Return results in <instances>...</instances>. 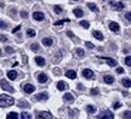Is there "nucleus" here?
Wrapping results in <instances>:
<instances>
[{
	"instance_id": "nucleus-24",
	"label": "nucleus",
	"mask_w": 131,
	"mask_h": 119,
	"mask_svg": "<svg viewBox=\"0 0 131 119\" xmlns=\"http://www.w3.org/2000/svg\"><path fill=\"white\" fill-rule=\"evenodd\" d=\"M30 49H32V51L37 52V51H39V50H40V46H39L38 44H32V45H30Z\"/></svg>"
},
{
	"instance_id": "nucleus-25",
	"label": "nucleus",
	"mask_w": 131,
	"mask_h": 119,
	"mask_svg": "<svg viewBox=\"0 0 131 119\" xmlns=\"http://www.w3.org/2000/svg\"><path fill=\"white\" fill-rule=\"evenodd\" d=\"M86 111H88L89 113H95V112H96V108H95L94 106L89 105V106H86Z\"/></svg>"
},
{
	"instance_id": "nucleus-5",
	"label": "nucleus",
	"mask_w": 131,
	"mask_h": 119,
	"mask_svg": "<svg viewBox=\"0 0 131 119\" xmlns=\"http://www.w3.org/2000/svg\"><path fill=\"white\" fill-rule=\"evenodd\" d=\"M100 118H102V119H113L114 118V115H113V113L111 112V111H103L102 113L100 114Z\"/></svg>"
},
{
	"instance_id": "nucleus-12",
	"label": "nucleus",
	"mask_w": 131,
	"mask_h": 119,
	"mask_svg": "<svg viewBox=\"0 0 131 119\" xmlns=\"http://www.w3.org/2000/svg\"><path fill=\"white\" fill-rule=\"evenodd\" d=\"M67 88H68V85L66 84L64 81H58V83H57V89L60 91H64Z\"/></svg>"
},
{
	"instance_id": "nucleus-11",
	"label": "nucleus",
	"mask_w": 131,
	"mask_h": 119,
	"mask_svg": "<svg viewBox=\"0 0 131 119\" xmlns=\"http://www.w3.org/2000/svg\"><path fill=\"white\" fill-rule=\"evenodd\" d=\"M33 17H34L35 21H42V19H44V14L38 11V12H34V14H33Z\"/></svg>"
},
{
	"instance_id": "nucleus-34",
	"label": "nucleus",
	"mask_w": 131,
	"mask_h": 119,
	"mask_svg": "<svg viewBox=\"0 0 131 119\" xmlns=\"http://www.w3.org/2000/svg\"><path fill=\"white\" fill-rule=\"evenodd\" d=\"M5 50H6V52H7V53H15V50L11 48V46H6V48H5Z\"/></svg>"
},
{
	"instance_id": "nucleus-28",
	"label": "nucleus",
	"mask_w": 131,
	"mask_h": 119,
	"mask_svg": "<svg viewBox=\"0 0 131 119\" xmlns=\"http://www.w3.org/2000/svg\"><path fill=\"white\" fill-rule=\"evenodd\" d=\"M70 19L68 18H66V19H61V21H57V22H55V26H61V24L66 23V22H69Z\"/></svg>"
},
{
	"instance_id": "nucleus-10",
	"label": "nucleus",
	"mask_w": 131,
	"mask_h": 119,
	"mask_svg": "<svg viewBox=\"0 0 131 119\" xmlns=\"http://www.w3.org/2000/svg\"><path fill=\"white\" fill-rule=\"evenodd\" d=\"M109 29L113 30V32H119L120 27H119V24L115 23V22H111V23H109Z\"/></svg>"
},
{
	"instance_id": "nucleus-21",
	"label": "nucleus",
	"mask_w": 131,
	"mask_h": 119,
	"mask_svg": "<svg viewBox=\"0 0 131 119\" xmlns=\"http://www.w3.org/2000/svg\"><path fill=\"white\" fill-rule=\"evenodd\" d=\"M6 119H18V114L16 112H11V113L7 114V118Z\"/></svg>"
},
{
	"instance_id": "nucleus-40",
	"label": "nucleus",
	"mask_w": 131,
	"mask_h": 119,
	"mask_svg": "<svg viewBox=\"0 0 131 119\" xmlns=\"http://www.w3.org/2000/svg\"><path fill=\"white\" fill-rule=\"evenodd\" d=\"M19 29H21V26H17V27H15L14 28V30H12V33H17Z\"/></svg>"
},
{
	"instance_id": "nucleus-37",
	"label": "nucleus",
	"mask_w": 131,
	"mask_h": 119,
	"mask_svg": "<svg viewBox=\"0 0 131 119\" xmlns=\"http://www.w3.org/2000/svg\"><path fill=\"white\" fill-rule=\"evenodd\" d=\"M125 63H126L127 66H131V57L130 56H127V57L125 58Z\"/></svg>"
},
{
	"instance_id": "nucleus-45",
	"label": "nucleus",
	"mask_w": 131,
	"mask_h": 119,
	"mask_svg": "<svg viewBox=\"0 0 131 119\" xmlns=\"http://www.w3.org/2000/svg\"><path fill=\"white\" fill-rule=\"evenodd\" d=\"M120 103H119V102H117V103H114V108H119V107H120Z\"/></svg>"
},
{
	"instance_id": "nucleus-20",
	"label": "nucleus",
	"mask_w": 131,
	"mask_h": 119,
	"mask_svg": "<svg viewBox=\"0 0 131 119\" xmlns=\"http://www.w3.org/2000/svg\"><path fill=\"white\" fill-rule=\"evenodd\" d=\"M103 79H104V81H106L107 84H112L113 81H114V78H113L112 75H104Z\"/></svg>"
},
{
	"instance_id": "nucleus-2",
	"label": "nucleus",
	"mask_w": 131,
	"mask_h": 119,
	"mask_svg": "<svg viewBox=\"0 0 131 119\" xmlns=\"http://www.w3.org/2000/svg\"><path fill=\"white\" fill-rule=\"evenodd\" d=\"M0 85H1V88H3V90H6V91H9V92H12V94L15 92V89L10 85V84L5 80V79H3V80L0 81Z\"/></svg>"
},
{
	"instance_id": "nucleus-48",
	"label": "nucleus",
	"mask_w": 131,
	"mask_h": 119,
	"mask_svg": "<svg viewBox=\"0 0 131 119\" xmlns=\"http://www.w3.org/2000/svg\"><path fill=\"white\" fill-rule=\"evenodd\" d=\"M0 56H1V50H0Z\"/></svg>"
},
{
	"instance_id": "nucleus-26",
	"label": "nucleus",
	"mask_w": 131,
	"mask_h": 119,
	"mask_svg": "<svg viewBox=\"0 0 131 119\" xmlns=\"http://www.w3.org/2000/svg\"><path fill=\"white\" fill-rule=\"evenodd\" d=\"M123 85H124V86H126V88H130V85H131L130 79H129V78H125V79L123 80Z\"/></svg>"
},
{
	"instance_id": "nucleus-16",
	"label": "nucleus",
	"mask_w": 131,
	"mask_h": 119,
	"mask_svg": "<svg viewBox=\"0 0 131 119\" xmlns=\"http://www.w3.org/2000/svg\"><path fill=\"white\" fill-rule=\"evenodd\" d=\"M103 60H106V61L108 62V64H109V66H112V67H115L117 66V60H113V58H111V57H104L103 58Z\"/></svg>"
},
{
	"instance_id": "nucleus-44",
	"label": "nucleus",
	"mask_w": 131,
	"mask_h": 119,
	"mask_svg": "<svg viewBox=\"0 0 131 119\" xmlns=\"http://www.w3.org/2000/svg\"><path fill=\"white\" fill-rule=\"evenodd\" d=\"M86 46H88V48H90V49H94V44H91V43H89V41H88V43H86Z\"/></svg>"
},
{
	"instance_id": "nucleus-6",
	"label": "nucleus",
	"mask_w": 131,
	"mask_h": 119,
	"mask_svg": "<svg viewBox=\"0 0 131 119\" xmlns=\"http://www.w3.org/2000/svg\"><path fill=\"white\" fill-rule=\"evenodd\" d=\"M23 90L26 94H32V92H34L35 88H34V85H32V84H26V85L23 86Z\"/></svg>"
},
{
	"instance_id": "nucleus-14",
	"label": "nucleus",
	"mask_w": 131,
	"mask_h": 119,
	"mask_svg": "<svg viewBox=\"0 0 131 119\" xmlns=\"http://www.w3.org/2000/svg\"><path fill=\"white\" fill-rule=\"evenodd\" d=\"M47 99V94L46 92H41V94H38L37 96H35V100L38 101H44Z\"/></svg>"
},
{
	"instance_id": "nucleus-8",
	"label": "nucleus",
	"mask_w": 131,
	"mask_h": 119,
	"mask_svg": "<svg viewBox=\"0 0 131 119\" xmlns=\"http://www.w3.org/2000/svg\"><path fill=\"white\" fill-rule=\"evenodd\" d=\"M66 77H68L69 79H75L77 78V72L73 71V69H69V71L66 72Z\"/></svg>"
},
{
	"instance_id": "nucleus-36",
	"label": "nucleus",
	"mask_w": 131,
	"mask_h": 119,
	"mask_svg": "<svg viewBox=\"0 0 131 119\" xmlns=\"http://www.w3.org/2000/svg\"><path fill=\"white\" fill-rule=\"evenodd\" d=\"M124 118H125V119H131V113H130V111H126V112L124 113Z\"/></svg>"
},
{
	"instance_id": "nucleus-31",
	"label": "nucleus",
	"mask_w": 131,
	"mask_h": 119,
	"mask_svg": "<svg viewBox=\"0 0 131 119\" xmlns=\"http://www.w3.org/2000/svg\"><path fill=\"white\" fill-rule=\"evenodd\" d=\"M21 119H30V114L27 113V112H23V113L21 114Z\"/></svg>"
},
{
	"instance_id": "nucleus-17",
	"label": "nucleus",
	"mask_w": 131,
	"mask_h": 119,
	"mask_svg": "<svg viewBox=\"0 0 131 119\" xmlns=\"http://www.w3.org/2000/svg\"><path fill=\"white\" fill-rule=\"evenodd\" d=\"M35 62H37L38 66H44V64H45V60H44V57H41V56L35 57Z\"/></svg>"
},
{
	"instance_id": "nucleus-4",
	"label": "nucleus",
	"mask_w": 131,
	"mask_h": 119,
	"mask_svg": "<svg viewBox=\"0 0 131 119\" xmlns=\"http://www.w3.org/2000/svg\"><path fill=\"white\" fill-rule=\"evenodd\" d=\"M37 119H52L50 112H39L37 113Z\"/></svg>"
},
{
	"instance_id": "nucleus-1",
	"label": "nucleus",
	"mask_w": 131,
	"mask_h": 119,
	"mask_svg": "<svg viewBox=\"0 0 131 119\" xmlns=\"http://www.w3.org/2000/svg\"><path fill=\"white\" fill-rule=\"evenodd\" d=\"M15 103L14 97L9 95H0V107H9Z\"/></svg>"
},
{
	"instance_id": "nucleus-47",
	"label": "nucleus",
	"mask_w": 131,
	"mask_h": 119,
	"mask_svg": "<svg viewBox=\"0 0 131 119\" xmlns=\"http://www.w3.org/2000/svg\"><path fill=\"white\" fill-rule=\"evenodd\" d=\"M78 88H79V89H80V90H83V89H84V86H83V85H81V84H79V85H78Z\"/></svg>"
},
{
	"instance_id": "nucleus-22",
	"label": "nucleus",
	"mask_w": 131,
	"mask_h": 119,
	"mask_svg": "<svg viewBox=\"0 0 131 119\" xmlns=\"http://www.w3.org/2000/svg\"><path fill=\"white\" fill-rule=\"evenodd\" d=\"M74 15L77 16V17H83L84 12H83V10L81 9H75L74 10Z\"/></svg>"
},
{
	"instance_id": "nucleus-9",
	"label": "nucleus",
	"mask_w": 131,
	"mask_h": 119,
	"mask_svg": "<svg viewBox=\"0 0 131 119\" xmlns=\"http://www.w3.org/2000/svg\"><path fill=\"white\" fill-rule=\"evenodd\" d=\"M37 78H38V81L39 83H46L47 81V77L44 74V73H39L37 74Z\"/></svg>"
},
{
	"instance_id": "nucleus-38",
	"label": "nucleus",
	"mask_w": 131,
	"mask_h": 119,
	"mask_svg": "<svg viewBox=\"0 0 131 119\" xmlns=\"http://www.w3.org/2000/svg\"><path fill=\"white\" fill-rule=\"evenodd\" d=\"M6 40H7V38H6V35H3V34H1V35H0V41H3V43H5Z\"/></svg>"
},
{
	"instance_id": "nucleus-42",
	"label": "nucleus",
	"mask_w": 131,
	"mask_h": 119,
	"mask_svg": "<svg viewBox=\"0 0 131 119\" xmlns=\"http://www.w3.org/2000/svg\"><path fill=\"white\" fill-rule=\"evenodd\" d=\"M97 94H98L97 89H92V90H91V95H97Z\"/></svg>"
},
{
	"instance_id": "nucleus-35",
	"label": "nucleus",
	"mask_w": 131,
	"mask_h": 119,
	"mask_svg": "<svg viewBox=\"0 0 131 119\" xmlns=\"http://www.w3.org/2000/svg\"><path fill=\"white\" fill-rule=\"evenodd\" d=\"M53 10H55V12H56V14H61L62 12V7L61 6H55V7H53Z\"/></svg>"
},
{
	"instance_id": "nucleus-33",
	"label": "nucleus",
	"mask_w": 131,
	"mask_h": 119,
	"mask_svg": "<svg viewBox=\"0 0 131 119\" xmlns=\"http://www.w3.org/2000/svg\"><path fill=\"white\" fill-rule=\"evenodd\" d=\"M0 28H1V29H6V28H7V23L0 19Z\"/></svg>"
},
{
	"instance_id": "nucleus-7",
	"label": "nucleus",
	"mask_w": 131,
	"mask_h": 119,
	"mask_svg": "<svg viewBox=\"0 0 131 119\" xmlns=\"http://www.w3.org/2000/svg\"><path fill=\"white\" fill-rule=\"evenodd\" d=\"M83 75H84L86 79H90V78L94 77V72L91 71V69H84V71H83Z\"/></svg>"
},
{
	"instance_id": "nucleus-15",
	"label": "nucleus",
	"mask_w": 131,
	"mask_h": 119,
	"mask_svg": "<svg viewBox=\"0 0 131 119\" xmlns=\"http://www.w3.org/2000/svg\"><path fill=\"white\" fill-rule=\"evenodd\" d=\"M42 44H44V46H51L53 44V40L51 38H44L42 39Z\"/></svg>"
},
{
	"instance_id": "nucleus-46",
	"label": "nucleus",
	"mask_w": 131,
	"mask_h": 119,
	"mask_svg": "<svg viewBox=\"0 0 131 119\" xmlns=\"http://www.w3.org/2000/svg\"><path fill=\"white\" fill-rule=\"evenodd\" d=\"M67 34H68V37H70V38H73V37H74V34L72 33V32H68Z\"/></svg>"
},
{
	"instance_id": "nucleus-39",
	"label": "nucleus",
	"mask_w": 131,
	"mask_h": 119,
	"mask_svg": "<svg viewBox=\"0 0 131 119\" xmlns=\"http://www.w3.org/2000/svg\"><path fill=\"white\" fill-rule=\"evenodd\" d=\"M21 16H22L23 18H27V17H28V14H27L26 11H21Z\"/></svg>"
},
{
	"instance_id": "nucleus-41",
	"label": "nucleus",
	"mask_w": 131,
	"mask_h": 119,
	"mask_svg": "<svg viewBox=\"0 0 131 119\" xmlns=\"http://www.w3.org/2000/svg\"><path fill=\"white\" fill-rule=\"evenodd\" d=\"M125 17H126L127 21H131V14L130 12H126V14H125Z\"/></svg>"
},
{
	"instance_id": "nucleus-30",
	"label": "nucleus",
	"mask_w": 131,
	"mask_h": 119,
	"mask_svg": "<svg viewBox=\"0 0 131 119\" xmlns=\"http://www.w3.org/2000/svg\"><path fill=\"white\" fill-rule=\"evenodd\" d=\"M80 26H81V27H84V28H89L90 23L88 22V21H80Z\"/></svg>"
},
{
	"instance_id": "nucleus-32",
	"label": "nucleus",
	"mask_w": 131,
	"mask_h": 119,
	"mask_svg": "<svg viewBox=\"0 0 131 119\" xmlns=\"http://www.w3.org/2000/svg\"><path fill=\"white\" fill-rule=\"evenodd\" d=\"M77 55H78V56H80V57H83V56H84L85 55V52H84V50H83V49H77Z\"/></svg>"
},
{
	"instance_id": "nucleus-43",
	"label": "nucleus",
	"mask_w": 131,
	"mask_h": 119,
	"mask_svg": "<svg viewBox=\"0 0 131 119\" xmlns=\"http://www.w3.org/2000/svg\"><path fill=\"white\" fill-rule=\"evenodd\" d=\"M117 72L119 73V74H122L123 72H124V69H123L122 67H118V68H117Z\"/></svg>"
},
{
	"instance_id": "nucleus-18",
	"label": "nucleus",
	"mask_w": 131,
	"mask_h": 119,
	"mask_svg": "<svg viewBox=\"0 0 131 119\" xmlns=\"http://www.w3.org/2000/svg\"><path fill=\"white\" fill-rule=\"evenodd\" d=\"M63 99H64V101H67V102H73V101H74V97H73L72 94H66V95L63 96Z\"/></svg>"
},
{
	"instance_id": "nucleus-29",
	"label": "nucleus",
	"mask_w": 131,
	"mask_h": 119,
	"mask_svg": "<svg viewBox=\"0 0 131 119\" xmlns=\"http://www.w3.org/2000/svg\"><path fill=\"white\" fill-rule=\"evenodd\" d=\"M27 35L30 37V38L35 37V30H34V29H28V30H27Z\"/></svg>"
},
{
	"instance_id": "nucleus-27",
	"label": "nucleus",
	"mask_w": 131,
	"mask_h": 119,
	"mask_svg": "<svg viewBox=\"0 0 131 119\" xmlns=\"http://www.w3.org/2000/svg\"><path fill=\"white\" fill-rule=\"evenodd\" d=\"M88 6H89V7H90L91 10H92V11H95V12H97V11H98L97 6H96L95 4H92V3H89V4H88Z\"/></svg>"
},
{
	"instance_id": "nucleus-19",
	"label": "nucleus",
	"mask_w": 131,
	"mask_h": 119,
	"mask_svg": "<svg viewBox=\"0 0 131 119\" xmlns=\"http://www.w3.org/2000/svg\"><path fill=\"white\" fill-rule=\"evenodd\" d=\"M92 34H94V37L97 39V40H103V35H102V33H101V32H98V30H95Z\"/></svg>"
},
{
	"instance_id": "nucleus-23",
	"label": "nucleus",
	"mask_w": 131,
	"mask_h": 119,
	"mask_svg": "<svg viewBox=\"0 0 131 119\" xmlns=\"http://www.w3.org/2000/svg\"><path fill=\"white\" fill-rule=\"evenodd\" d=\"M18 106L21 108H28L29 107V103L28 102H26V101H19L18 102Z\"/></svg>"
},
{
	"instance_id": "nucleus-3",
	"label": "nucleus",
	"mask_w": 131,
	"mask_h": 119,
	"mask_svg": "<svg viewBox=\"0 0 131 119\" xmlns=\"http://www.w3.org/2000/svg\"><path fill=\"white\" fill-rule=\"evenodd\" d=\"M109 4H111V7L114 9L115 11H122L124 9V4H123L122 1H111Z\"/></svg>"
},
{
	"instance_id": "nucleus-13",
	"label": "nucleus",
	"mask_w": 131,
	"mask_h": 119,
	"mask_svg": "<svg viewBox=\"0 0 131 119\" xmlns=\"http://www.w3.org/2000/svg\"><path fill=\"white\" fill-rule=\"evenodd\" d=\"M7 78L11 79V80H15L17 78V72L16 71H9L7 72Z\"/></svg>"
}]
</instances>
